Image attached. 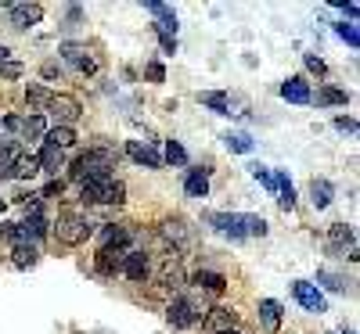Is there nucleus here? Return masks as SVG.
I'll list each match as a JSON object with an SVG mask.
<instances>
[{
	"label": "nucleus",
	"mask_w": 360,
	"mask_h": 334,
	"mask_svg": "<svg viewBox=\"0 0 360 334\" xmlns=\"http://www.w3.org/2000/svg\"><path fill=\"white\" fill-rule=\"evenodd\" d=\"M22 155V144L18 140H4L0 144V180H11V169Z\"/></svg>",
	"instance_id": "nucleus-20"
},
{
	"label": "nucleus",
	"mask_w": 360,
	"mask_h": 334,
	"mask_svg": "<svg viewBox=\"0 0 360 334\" xmlns=\"http://www.w3.org/2000/svg\"><path fill=\"white\" fill-rule=\"evenodd\" d=\"M227 147L238 151V155H249V151H252V140H249L245 133H231V137H227Z\"/></svg>",
	"instance_id": "nucleus-33"
},
{
	"label": "nucleus",
	"mask_w": 360,
	"mask_h": 334,
	"mask_svg": "<svg viewBox=\"0 0 360 334\" xmlns=\"http://www.w3.org/2000/svg\"><path fill=\"white\" fill-rule=\"evenodd\" d=\"M76 140H79L76 126H51V130L44 133V144H51V147H58V151H69Z\"/></svg>",
	"instance_id": "nucleus-18"
},
{
	"label": "nucleus",
	"mask_w": 360,
	"mask_h": 334,
	"mask_svg": "<svg viewBox=\"0 0 360 334\" xmlns=\"http://www.w3.org/2000/svg\"><path fill=\"white\" fill-rule=\"evenodd\" d=\"M11 262H15L18 269H33V266L40 262V248H33V245H15Z\"/></svg>",
	"instance_id": "nucleus-24"
},
{
	"label": "nucleus",
	"mask_w": 360,
	"mask_h": 334,
	"mask_svg": "<svg viewBox=\"0 0 360 334\" xmlns=\"http://www.w3.org/2000/svg\"><path fill=\"white\" fill-rule=\"evenodd\" d=\"M0 216H4V201H0Z\"/></svg>",
	"instance_id": "nucleus-47"
},
{
	"label": "nucleus",
	"mask_w": 360,
	"mask_h": 334,
	"mask_svg": "<svg viewBox=\"0 0 360 334\" xmlns=\"http://www.w3.org/2000/svg\"><path fill=\"white\" fill-rule=\"evenodd\" d=\"M4 126H8V130H18V133H22V115H15V112H11V115H4Z\"/></svg>",
	"instance_id": "nucleus-43"
},
{
	"label": "nucleus",
	"mask_w": 360,
	"mask_h": 334,
	"mask_svg": "<svg viewBox=\"0 0 360 334\" xmlns=\"http://www.w3.org/2000/svg\"><path fill=\"white\" fill-rule=\"evenodd\" d=\"M8 18H11L15 29H33V25L44 22V4H11Z\"/></svg>",
	"instance_id": "nucleus-12"
},
{
	"label": "nucleus",
	"mask_w": 360,
	"mask_h": 334,
	"mask_svg": "<svg viewBox=\"0 0 360 334\" xmlns=\"http://www.w3.org/2000/svg\"><path fill=\"white\" fill-rule=\"evenodd\" d=\"M281 98H285L288 105H310V101H314V90H310V83H307L303 76H288V79L281 83Z\"/></svg>",
	"instance_id": "nucleus-13"
},
{
	"label": "nucleus",
	"mask_w": 360,
	"mask_h": 334,
	"mask_svg": "<svg viewBox=\"0 0 360 334\" xmlns=\"http://www.w3.org/2000/svg\"><path fill=\"white\" fill-rule=\"evenodd\" d=\"M209 313V306H205V295L198 298V295H176L169 306H166V320L176 327V330H188V327H195V323H202V316Z\"/></svg>",
	"instance_id": "nucleus-4"
},
{
	"label": "nucleus",
	"mask_w": 360,
	"mask_h": 334,
	"mask_svg": "<svg viewBox=\"0 0 360 334\" xmlns=\"http://www.w3.org/2000/svg\"><path fill=\"white\" fill-rule=\"evenodd\" d=\"M44 133H47V119L44 115H25L22 119V137L18 140H44Z\"/></svg>",
	"instance_id": "nucleus-23"
},
{
	"label": "nucleus",
	"mask_w": 360,
	"mask_h": 334,
	"mask_svg": "<svg viewBox=\"0 0 360 334\" xmlns=\"http://www.w3.org/2000/svg\"><path fill=\"white\" fill-rule=\"evenodd\" d=\"M314 101H317L321 108H335V105H346L349 94H346V90H339V86H321Z\"/></svg>",
	"instance_id": "nucleus-25"
},
{
	"label": "nucleus",
	"mask_w": 360,
	"mask_h": 334,
	"mask_svg": "<svg viewBox=\"0 0 360 334\" xmlns=\"http://www.w3.org/2000/svg\"><path fill=\"white\" fill-rule=\"evenodd\" d=\"M224 334H242V330H238V327H234V330H224Z\"/></svg>",
	"instance_id": "nucleus-46"
},
{
	"label": "nucleus",
	"mask_w": 360,
	"mask_h": 334,
	"mask_svg": "<svg viewBox=\"0 0 360 334\" xmlns=\"http://www.w3.org/2000/svg\"><path fill=\"white\" fill-rule=\"evenodd\" d=\"M252 176L259 180V184H263L266 191H278V180H274V173H270L266 166H252Z\"/></svg>",
	"instance_id": "nucleus-34"
},
{
	"label": "nucleus",
	"mask_w": 360,
	"mask_h": 334,
	"mask_svg": "<svg viewBox=\"0 0 360 334\" xmlns=\"http://www.w3.org/2000/svg\"><path fill=\"white\" fill-rule=\"evenodd\" d=\"M148 11H152L159 22H155V33L162 40V51L166 54H176V15L166 8V4H148Z\"/></svg>",
	"instance_id": "nucleus-5"
},
{
	"label": "nucleus",
	"mask_w": 360,
	"mask_h": 334,
	"mask_svg": "<svg viewBox=\"0 0 360 334\" xmlns=\"http://www.w3.org/2000/svg\"><path fill=\"white\" fill-rule=\"evenodd\" d=\"M328 248L332 252H349V259H356V234L346 223H332L328 227Z\"/></svg>",
	"instance_id": "nucleus-10"
},
{
	"label": "nucleus",
	"mask_w": 360,
	"mask_h": 334,
	"mask_svg": "<svg viewBox=\"0 0 360 334\" xmlns=\"http://www.w3.org/2000/svg\"><path fill=\"white\" fill-rule=\"evenodd\" d=\"M259 323H263L266 330H278V327H281V302L263 298V302H259Z\"/></svg>",
	"instance_id": "nucleus-22"
},
{
	"label": "nucleus",
	"mask_w": 360,
	"mask_h": 334,
	"mask_svg": "<svg viewBox=\"0 0 360 334\" xmlns=\"http://www.w3.org/2000/svg\"><path fill=\"white\" fill-rule=\"evenodd\" d=\"M292 295H295V302H299L303 309H310V313H328V298L321 295L317 284H310V281H295V284H292Z\"/></svg>",
	"instance_id": "nucleus-8"
},
{
	"label": "nucleus",
	"mask_w": 360,
	"mask_h": 334,
	"mask_svg": "<svg viewBox=\"0 0 360 334\" xmlns=\"http://www.w3.org/2000/svg\"><path fill=\"white\" fill-rule=\"evenodd\" d=\"M127 155L137 162V166H148V169H162V155L152 147V144H144V140H127Z\"/></svg>",
	"instance_id": "nucleus-14"
},
{
	"label": "nucleus",
	"mask_w": 360,
	"mask_h": 334,
	"mask_svg": "<svg viewBox=\"0 0 360 334\" xmlns=\"http://www.w3.org/2000/svg\"><path fill=\"white\" fill-rule=\"evenodd\" d=\"M159 284H162L166 291H184V288H188V273L180 269L176 259H166L162 269H159Z\"/></svg>",
	"instance_id": "nucleus-16"
},
{
	"label": "nucleus",
	"mask_w": 360,
	"mask_h": 334,
	"mask_svg": "<svg viewBox=\"0 0 360 334\" xmlns=\"http://www.w3.org/2000/svg\"><path fill=\"white\" fill-rule=\"evenodd\" d=\"M162 162H169V166H184L188 162V151L180 147L176 140H166V159Z\"/></svg>",
	"instance_id": "nucleus-32"
},
{
	"label": "nucleus",
	"mask_w": 360,
	"mask_h": 334,
	"mask_svg": "<svg viewBox=\"0 0 360 334\" xmlns=\"http://www.w3.org/2000/svg\"><path fill=\"white\" fill-rule=\"evenodd\" d=\"M37 162H40V173L58 176V169H65V151H58V147L44 144V147L37 151Z\"/></svg>",
	"instance_id": "nucleus-17"
},
{
	"label": "nucleus",
	"mask_w": 360,
	"mask_h": 334,
	"mask_svg": "<svg viewBox=\"0 0 360 334\" xmlns=\"http://www.w3.org/2000/svg\"><path fill=\"white\" fill-rule=\"evenodd\" d=\"M184 191H188V198H205L209 194V169H191L184 180Z\"/></svg>",
	"instance_id": "nucleus-21"
},
{
	"label": "nucleus",
	"mask_w": 360,
	"mask_h": 334,
	"mask_svg": "<svg viewBox=\"0 0 360 334\" xmlns=\"http://www.w3.org/2000/svg\"><path fill=\"white\" fill-rule=\"evenodd\" d=\"M62 194H65V180H51V184L40 191V201L44 198H62Z\"/></svg>",
	"instance_id": "nucleus-36"
},
{
	"label": "nucleus",
	"mask_w": 360,
	"mask_h": 334,
	"mask_svg": "<svg viewBox=\"0 0 360 334\" xmlns=\"http://www.w3.org/2000/svg\"><path fill=\"white\" fill-rule=\"evenodd\" d=\"M15 230H18V223H0V237H8L11 245H15Z\"/></svg>",
	"instance_id": "nucleus-44"
},
{
	"label": "nucleus",
	"mask_w": 360,
	"mask_h": 334,
	"mask_svg": "<svg viewBox=\"0 0 360 334\" xmlns=\"http://www.w3.org/2000/svg\"><path fill=\"white\" fill-rule=\"evenodd\" d=\"M119 166V151L112 147H90L72 162V180L76 184H86V180H101L112 176V169Z\"/></svg>",
	"instance_id": "nucleus-1"
},
{
	"label": "nucleus",
	"mask_w": 360,
	"mask_h": 334,
	"mask_svg": "<svg viewBox=\"0 0 360 334\" xmlns=\"http://www.w3.org/2000/svg\"><path fill=\"white\" fill-rule=\"evenodd\" d=\"M40 76L44 79H62V65H58V62H44L40 65Z\"/></svg>",
	"instance_id": "nucleus-37"
},
{
	"label": "nucleus",
	"mask_w": 360,
	"mask_h": 334,
	"mask_svg": "<svg viewBox=\"0 0 360 334\" xmlns=\"http://www.w3.org/2000/svg\"><path fill=\"white\" fill-rule=\"evenodd\" d=\"M144 72H148V79H152V83H162V79H166V69H162L159 62H152V65H148Z\"/></svg>",
	"instance_id": "nucleus-39"
},
{
	"label": "nucleus",
	"mask_w": 360,
	"mask_h": 334,
	"mask_svg": "<svg viewBox=\"0 0 360 334\" xmlns=\"http://www.w3.org/2000/svg\"><path fill=\"white\" fill-rule=\"evenodd\" d=\"M123 273L127 281H134V284H144L148 277H152V255H148L144 248H130L127 255H123Z\"/></svg>",
	"instance_id": "nucleus-6"
},
{
	"label": "nucleus",
	"mask_w": 360,
	"mask_h": 334,
	"mask_svg": "<svg viewBox=\"0 0 360 334\" xmlns=\"http://www.w3.org/2000/svg\"><path fill=\"white\" fill-rule=\"evenodd\" d=\"M335 130H339V133H356V123H353V119H342V115H339V119H335Z\"/></svg>",
	"instance_id": "nucleus-42"
},
{
	"label": "nucleus",
	"mask_w": 360,
	"mask_h": 334,
	"mask_svg": "<svg viewBox=\"0 0 360 334\" xmlns=\"http://www.w3.org/2000/svg\"><path fill=\"white\" fill-rule=\"evenodd\" d=\"M0 72H4L8 79H18V76H22V65H18V62H4V65H0Z\"/></svg>",
	"instance_id": "nucleus-41"
},
{
	"label": "nucleus",
	"mask_w": 360,
	"mask_h": 334,
	"mask_svg": "<svg viewBox=\"0 0 360 334\" xmlns=\"http://www.w3.org/2000/svg\"><path fill=\"white\" fill-rule=\"evenodd\" d=\"M47 112L58 119V126H72L76 119L83 115V105H79V98H72V94H51Z\"/></svg>",
	"instance_id": "nucleus-7"
},
{
	"label": "nucleus",
	"mask_w": 360,
	"mask_h": 334,
	"mask_svg": "<svg viewBox=\"0 0 360 334\" xmlns=\"http://www.w3.org/2000/svg\"><path fill=\"white\" fill-rule=\"evenodd\" d=\"M54 230V237L62 241V245H69V248H79V245H86L90 237H94V220L90 216H79V212H62V216H58L54 223H51Z\"/></svg>",
	"instance_id": "nucleus-2"
},
{
	"label": "nucleus",
	"mask_w": 360,
	"mask_h": 334,
	"mask_svg": "<svg viewBox=\"0 0 360 334\" xmlns=\"http://www.w3.org/2000/svg\"><path fill=\"white\" fill-rule=\"evenodd\" d=\"M242 227H245V237H266V220L263 216H249V212H242Z\"/></svg>",
	"instance_id": "nucleus-31"
},
{
	"label": "nucleus",
	"mask_w": 360,
	"mask_h": 334,
	"mask_svg": "<svg viewBox=\"0 0 360 334\" xmlns=\"http://www.w3.org/2000/svg\"><path fill=\"white\" fill-rule=\"evenodd\" d=\"M188 284H191L195 291H202V295H224V291H227V277H224V273H217V269H198V273H191Z\"/></svg>",
	"instance_id": "nucleus-9"
},
{
	"label": "nucleus",
	"mask_w": 360,
	"mask_h": 334,
	"mask_svg": "<svg viewBox=\"0 0 360 334\" xmlns=\"http://www.w3.org/2000/svg\"><path fill=\"white\" fill-rule=\"evenodd\" d=\"M332 334H335V330H332Z\"/></svg>",
	"instance_id": "nucleus-49"
},
{
	"label": "nucleus",
	"mask_w": 360,
	"mask_h": 334,
	"mask_svg": "<svg viewBox=\"0 0 360 334\" xmlns=\"http://www.w3.org/2000/svg\"><path fill=\"white\" fill-rule=\"evenodd\" d=\"M274 180H278V194H281L278 201H281V208H285V212L295 208V187L288 184V176H285V173H274Z\"/></svg>",
	"instance_id": "nucleus-29"
},
{
	"label": "nucleus",
	"mask_w": 360,
	"mask_h": 334,
	"mask_svg": "<svg viewBox=\"0 0 360 334\" xmlns=\"http://www.w3.org/2000/svg\"><path fill=\"white\" fill-rule=\"evenodd\" d=\"M58 54H62L72 69H79L83 62H90V51L83 44H62V47H58Z\"/></svg>",
	"instance_id": "nucleus-27"
},
{
	"label": "nucleus",
	"mask_w": 360,
	"mask_h": 334,
	"mask_svg": "<svg viewBox=\"0 0 360 334\" xmlns=\"http://www.w3.org/2000/svg\"><path fill=\"white\" fill-rule=\"evenodd\" d=\"M317 281H328V288H332V291H346V284L339 277H332V273H324V269L317 273Z\"/></svg>",
	"instance_id": "nucleus-40"
},
{
	"label": "nucleus",
	"mask_w": 360,
	"mask_h": 334,
	"mask_svg": "<svg viewBox=\"0 0 360 334\" xmlns=\"http://www.w3.org/2000/svg\"><path fill=\"white\" fill-rule=\"evenodd\" d=\"M0 126H4V115H0Z\"/></svg>",
	"instance_id": "nucleus-48"
},
{
	"label": "nucleus",
	"mask_w": 360,
	"mask_h": 334,
	"mask_svg": "<svg viewBox=\"0 0 360 334\" xmlns=\"http://www.w3.org/2000/svg\"><path fill=\"white\" fill-rule=\"evenodd\" d=\"M335 33H339V36H342V40H346V44H349L353 51L360 47V36H356V29H353V25H346V22H339V25H335Z\"/></svg>",
	"instance_id": "nucleus-35"
},
{
	"label": "nucleus",
	"mask_w": 360,
	"mask_h": 334,
	"mask_svg": "<svg viewBox=\"0 0 360 334\" xmlns=\"http://www.w3.org/2000/svg\"><path fill=\"white\" fill-rule=\"evenodd\" d=\"M25 105H29V112L44 115L47 105H51V90L44 83H25Z\"/></svg>",
	"instance_id": "nucleus-19"
},
{
	"label": "nucleus",
	"mask_w": 360,
	"mask_h": 334,
	"mask_svg": "<svg viewBox=\"0 0 360 334\" xmlns=\"http://www.w3.org/2000/svg\"><path fill=\"white\" fill-rule=\"evenodd\" d=\"M123 248H98V255H94V273L98 277H115L119 269H123Z\"/></svg>",
	"instance_id": "nucleus-15"
},
{
	"label": "nucleus",
	"mask_w": 360,
	"mask_h": 334,
	"mask_svg": "<svg viewBox=\"0 0 360 334\" xmlns=\"http://www.w3.org/2000/svg\"><path fill=\"white\" fill-rule=\"evenodd\" d=\"M8 58H11V51H8V44H0V65H4V62H8Z\"/></svg>",
	"instance_id": "nucleus-45"
},
{
	"label": "nucleus",
	"mask_w": 360,
	"mask_h": 334,
	"mask_svg": "<svg viewBox=\"0 0 360 334\" xmlns=\"http://www.w3.org/2000/svg\"><path fill=\"white\" fill-rule=\"evenodd\" d=\"M79 201L83 205H123L127 201V184L115 180V176L86 180V184H79Z\"/></svg>",
	"instance_id": "nucleus-3"
},
{
	"label": "nucleus",
	"mask_w": 360,
	"mask_h": 334,
	"mask_svg": "<svg viewBox=\"0 0 360 334\" xmlns=\"http://www.w3.org/2000/svg\"><path fill=\"white\" fill-rule=\"evenodd\" d=\"M202 327L209 330V334H224V330H234L238 327V313L234 309H227V306H213L205 316H202Z\"/></svg>",
	"instance_id": "nucleus-11"
},
{
	"label": "nucleus",
	"mask_w": 360,
	"mask_h": 334,
	"mask_svg": "<svg viewBox=\"0 0 360 334\" xmlns=\"http://www.w3.org/2000/svg\"><path fill=\"white\" fill-rule=\"evenodd\" d=\"M307 69H310L314 76H324V72H328V65L321 62V58H317V54H307Z\"/></svg>",
	"instance_id": "nucleus-38"
},
{
	"label": "nucleus",
	"mask_w": 360,
	"mask_h": 334,
	"mask_svg": "<svg viewBox=\"0 0 360 334\" xmlns=\"http://www.w3.org/2000/svg\"><path fill=\"white\" fill-rule=\"evenodd\" d=\"M205 108H213L217 115H231V101H227V94H217V90H213V94H202L198 98Z\"/></svg>",
	"instance_id": "nucleus-30"
},
{
	"label": "nucleus",
	"mask_w": 360,
	"mask_h": 334,
	"mask_svg": "<svg viewBox=\"0 0 360 334\" xmlns=\"http://www.w3.org/2000/svg\"><path fill=\"white\" fill-rule=\"evenodd\" d=\"M40 173V162H37V155H25V151H22V155H18V162H15V169H11V176L15 180H33Z\"/></svg>",
	"instance_id": "nucleus-26"
},
{
	"label": "nucleus",
	"mask_w": 360,
	"mask_h": 334,
	"mask_svg": "<svg viewBox=\"0 0 360 334\" xmlns=\"http://www.w3.org/2000/svg\"><path fill=\"white\" fill-rule=\"evenodd\" d=\"M310 201L317 208H328L332 205V184H328V180H310Z\"/></svg>",
	"instance_id": "nucleus-28"
}]
</instances>
